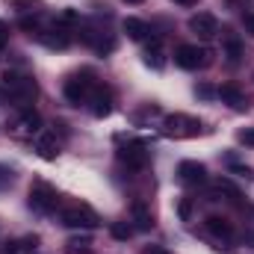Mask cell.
<instances>
[{
    "instance_id": "cell-1",
    "label": "cell",
    "mask_w": 254,
    "mask_h": 254,
    "mask_svg": "<svg viewBox=\"0 0 254 254\" xmlns=\"http://www.w3.org/2000/svg\"><path fill=\"white\" fill-rule=\"evenodd\" d=\"M36 95H39V86H36L33 77L15 74V71L6 74V101H12L15 110H30Z\"/></svg>"
},
{
    "instance_id": "cell-2",
    "label": "cell",
    "mask_w": 254,
    "mask_h": 254,
    "mask_svg": "<svg viewBox=\"0 0 254 254\" xmlns=\"http://www.w3.org/2000/svg\"><path fill=\"white\" fill-rule=\"evenodd\" d=\"M95 74L89 71V68H83V71H74V74H68L63 83V95L68 104H74V107H80V104H86L89 101V95L95 92Z\"/></svg>"
},
{
    "instance_id": "cell-3",
    "label": "cell",
    "mask_w": 254,
    "mask_h": 254,
    "mask_svg": "<svg viewBox=\"0 0 254 254\" xmlns=\"http://www.w3.org/2000/svg\"><path fill=\"white\" fill-rule=\"evenodd\" d=\"M198 133H201V122L187 113H175L163 119V136L169 139H195Z\"/></svg>"
},
{
    "instance_id": "cell-4",
    "label": "cell",
    "mask_w": 254,
    "mask_h": 254,
    "mask_svg": "<svg viewBox=\"0 0 254 254\" xmlns=\"http://www.w3.org/2000/svg\"><path fill=\"white\" fill-rule=\"evenodd\" d=\"M60 222H63L65 228H83V231H92V228H98V213L89 207V204H71V207H65L63 213H60Z\"/></svg>"
},
{
    "instance_id": "cell-5",
    "label": "cell",
    "mask_w": 254,
    "mask_h": 254,
    "mask_svg": "<svg viewBox=\"0 0 254 254\" xmlns=\"http://www.w3.org/2000/svg\"><path fill=\"white\" fill-rule=\"evenodd\" d=\"M57 204H60V195H57V190L48 181H33V187H30V210L54 213Z\"/></svg>"
},
{
    "instance_id": "cell-6",
    "label": "cell",
    "mask_w": 254,
    "mask_h": 254,
    "mask_svg": "<svg viewBox=\"0 0 254 254\" xmlns=\"http://www.w3.org/2000/svg\"><path fill=\"white\" fill-rule=\"evenodd\" d=\"M119 163L133 169V172H142L148 166V151H145V142H127L125 148H119Z\"/></svg>"
},
{
    "instance_id": "cell-7",
    "label": "cell",
    "mask_w": 254,
    "mask_h": 254,
    "mask_svg": "<svg viewBox=\"0 0 254 254\" xmlns=\"http://www.w3.org/2000/svg\"><path fill=\"white\" fill-rule=\"evenodd\" d=\"M86 104H89V110H92V116H95V119H107V116L113 113V104H116V101H113V89L98 83Z\"/></svg>"
},
{
    "instance_id": "cell-8",
    "label": "cell",
    "mask_w": 254,
    "mask_h": 254,
    "mask_svg": "<svg viewBox=\"0 0 254 254\" xmlns=\"http://www.w3.org/2000/svg\"><path fill=\"white\" fill-rule=\"evenodd\" d=\"M175 63L181 65V68H187V71H195L198 65H207V51H201L198 45H181L178 51H175Z\"/></svg>"
},
{
    "instance_id": "cell-9",
    "label": "cell",
    "mask_w": 254,
    "mask_h": 254,
    "mask_svg": "<svg viewBox=\"0 0 254 254\" xmlns=\"http://www.w3.org/2000/svg\"><path fill=\"white\" fill-rule=\"evenodd\" d=\"M178 181H181L184 187H201V184L207 181V169H204L201 163H195V160H184V163L178 166Z\"/></svg>"
},
{
    "instance_id": "cell-10",
    "label": "cell",
    "mask_w": 254,
    "mask_h": 254,
    "mask_svg": "<svg viewBox=\"0 0 254 254\" xmlns=\"http://www.w3.org/2000/svg\"><path fill=\"white\" fill-rule=\"evenodd\" d=\"M190 30L195 36H201V39H213V36L219 33V21H216V15H210V12H198V15L190 18Z\"/></svg>"
},
{
    "instance_id": "cell-11",
    "label": "cell",
    "mask_w": 254,
    "mask_h": 254,
    "mask_svg": "<svg viewBox=\"0 0 254 254\" xmlns=\"http://www.w3.org/2000/svg\"><path fill=\"white\" fill-rule=\"evenodd\" d=\"M216 95L222 98V104H231L234 110H249V98H246V92L237 83H222Z\"/></svg>"
},
{
    "instance_id": "cell-12",
    "label": "cell",
    "mask_w": 254,
    "mask_h": 254,
    "mask_svg": "<svg viewBox=\"0 0 254 254\" xmlns=\"http://www.w3.org/2000/svg\"><path fill=\"white\" fill-rule=\"evenodd\" d=\"M36 154L42 157V160H57L60 157V139H57V133H42V136H36Z\"/></svg>"
},
{
    "instance_id": "cell-13",
    "label": "cell",
    "mask_w": 254,
    "mask_h": 254,
    "mask_svg": "<svg viewBox=\"0 0 254 254\" xmlns=\"http://www.w3.org/2000/svg\"><path fill=\"white\" fill-rule=\"evenodd\" d=\"M21 116H18V122H12V130H18V133H39L42 130V116L30 107V110H18Z\"/></svg>"
},
{
    "instance_id": "cell-14",
    "label": "cell",
    "mask_w": 254,
    "mask_h": 254,
    "mask_svg": "<svg viewBox=\"0 0 254 254\" xmlns=\"http://www.w3.org/2000/svg\"><path fill=\"white\" fill-rule=\"evenodd\" d=\"M130 213H133V228L136 231H151L154 228V216H151V210H148L145 201H133Z\"/></svg>"
},
{
    "instance_id": "cell-15",
    "label": "cell",
    "mask_w": 254,
    "mask_h": 254,
    "mask_svg": "<svg viewBox=\"0 0 254 254\" xmlns=\"http://www.w3.org/2000/svg\"><path fill=\"white\" fill-rule=\"evenodd\" d=\"M204 228H207L216 240H231V237H234V225H231L225 216H207Z\"/></svg>"
},
{
    "instance_id": "cell-16",
    "label": "cell",
    "mask_w": 254,
    "mask_h": 254,
    "mask_svg": "<svg viewBox=\"0 0 254 254\" xmlns=\"http://www.w3.org/2000/svg\"><path fill=\"white\" fill-rule=\"evenodd\" d=\"M39 39H42V45H48V48H57V51H63V48H68V45H71V36L65 33L63 27H54V30L42 33Z\"/></svg>"
},
{
    "instance_id": "cell-17",
    "label": "cell",
    "mask_w": 254,
    "mask_h": 254,
    "mask_svg": "<svg viewBox=\"0 0 254 254\" xmlns=\"http://www.w3.org/2000/svg\"><path fill=\"white\" fill-rule=\"evenodd\" d=\"M122 30L127 33V39H133V42H142L148 36V24L139 21V18H125L122 21Z\"/></svg>"
},
{
    "instance_id": "cell-18",
    "label": "cell",
    "mask_w": 254,
    "mask_h": 254,
    "mask_svg": "<svg viewBox=\"0 0 254 254\" xmlns=\"http://www.w3.org/2000/svg\"><path fill=\"white\" fill-rule=\"evenodd\" d=\"M145 63L151 68H163L166 65V57H163V39H151L148 51H145Z\"/></svg>"
},
{
    "instance_id": "cell-19",
    "label": "cell",
    "mask_w": 254,
    "mask_h": 254,
    "mask_svg": "<svg viewBox=\"0 0 254 254\" xmlns=\"http://www.w3.org/2000/svg\"><path fill=\"white\" fill-rule=\"evenodd\" d=\"M133 231H136V228H133L130 222H113V225H110L113 240H122V243H127V240L133 237Z\"/></svg>"
},
{
    "instance_id": "cell-20",
    "label": "cell",
    "mask_w": 254,
    "mask_h": 254,
    "mask_svg": "<svg viewBox=\"0 0 254 254\" xmlns=\"http://www.w3.org/2000/svg\"><path fill=\"white\" fill-rule=\"evenodd\" d=\"M65 246H68V249H65L68 254H92L89 252V246H92L89 237H74V240H68Z\"/></svg>"
},
{
    "instance_id": "cell-21",
    "label": "cell",
    "mask_w": 254,
    "mask_h": 254,
    "mask_svg": "<svg viewBox=\"0 0 254 254\" xmlns=\"http://www.w3.org/2000/svg\"><path fill=\"white\" fill-rule=\"evenodd\" d=\"M225 54H228L231 63H237V60L243 57V42H240L237 36H228V39H225Z\"/></svg>"
},
{
    "instance_id": "cell-22",
    "label": "cell",
    "mask_w": 254,
    "mask_h": 254,
    "mask_svg": "<svg viewBox=\"0 0 254 254\" xmlns=\"http://www.w3.org/2000/svg\"><path fill=\"white\" fill-rule=\"evenodd\" d=\"M12 184H15V172L0 163V190H6V187H12Z\"/></svg>"
},
{
    "instance_id": "cell-23",
    "label": "cell",
    "mask_w": 254,
    "mask_h": 254,
    "mask_svg": "<svg viewBox=\"0 0 254 254\" xmlns=\"http://www.w3.org/2000/svg\"><path fill=\"white\" fill-rule=\"evenodd\" d=\"M178 216H181V222H190L192 219V201L190 198H181V204H178Z\"/></svg>"
},
{
    "instance_id": "cell-24",
    "label": "cell",
    "mask_w": 254,
    "mask_h": 254,
    "mask_svg": "<svg viewBox=\"0 0 254 254\" xmlns=\"http://www.w3.org/2000/svg\"><path fill=\"white\" fill-rule=\"evenodd\" d=\"M36 246H39V237H36V234H30V237L18 240V249H21V252H30V249H36Z\"/></svg>"
},
{
    "instance_id": "cell-25",
    "label": "cell",
    "mask_w": 254,
    "mask_h": 254,
    "mask_svg": "<svg viewBox=\"0 0 254 254\" xmlns=\"http://www.w3.org/2000/svg\"><path fill=\"white\" fill-rule=\"evenodd\" d=\"M240 142H243V145H249V148H254V127L240 130Z\"/></svg>"
},
{
    "instance_id": "cell-26",
    "label": "cell",
    "mask_w": 254,
    "mask_h": 254,
    "mask_svg": "<svg viewBox=\"0 0 254 254\" xmlns=\"http://www.w3.org/2000/svg\"><path fill=\"white\" fill-rule=\"evenodd\" d=\"M6 45H9V27L0 21V54L6 51Z\"/></svg>"
},
{
    "instance_id": "cell-27",
    "label": "cell",
    "mask_w": 254,
    "mask_h": 254,
    "mask_svg": "<svg viewBox=\"0 0 254 254\" xmlns=\"http://www.w3.org/2000/svg\"><path fill=\"white\" fill-rule=\"evenodd\" d=\"M243 27H246L249 36H254V12H246V15H243Z\"/></svg>"
},
{
    "instance_id": "cell-28",
    "label": "cell",
    "mask_w": 254,
    "mask_h": 254,
    "mask_svg": "<svg viewBox=\"0 0 254 254\" xmlns=\"http://www.w3.org/2000/svg\"><path fill=\"white\" fill-rule=\"evenodd\" d=\"M234 175H240V178L249 181V178H252V169H249V166H234Z\"/></svg>"
},
{
    "instance_id": "cell-29",
    "label": "cell",
    "mask_w": 254,
    "mask_h": 254,
    "mask_svg": "<svg viewBox=\"0 0 254 254\" xmlns=\"http://www.w3.org/2000/svg\"><path fill=\"white\" fill-rule=\"evenodd\" d=\"M15 6H27L24 12H33V9L39 6V0H15Z\"/></svg>"
},
{
    "instance_id": "cell-30",
    "label": "cell",
    "mask_w": 254,
    "mask_h": 254,
    "mask_svg": "<svg viewBox=\"0 0 254 254\" xmlns=\"http://www.w3.org/2000/svg\"><path fill=\"white\" fill-rule=\"evenodd\" d=\"M195 95H201V98H213V89H210V86H198Z\"/></svg>"
},
{
    "instance_id": "cell-31",
    "label": "cell",
    "mask_w": 254,
    "mask_h": 254,
    "mask_svg": "<svg viewBox=\"0 0 254 254\" xmlns=\"http://www.w3.org/2000/svg\"><path fill=\"white\" fill-rule=\"evenodd\" d=\"M145 254H169V252H166V249H148Z\"/></svg>"
},
{
    "instance_id": "cell-32",
    "label": "cell",
    "mask_w": 254,
    "mask_h": 254,
    "mask_svg": "<svg viewBox=\"0 0 254 254\" xmlns=\"http://www.w3.org/2000/svg\"><path fill=\"white\" fill-rule=\"evenodd\" d=\"M243 240H246V243H252V246H254V231H249V234H246Z\"/></svg>"
},
{
    "instance_id": "cell-33",
    "label": "cell",
    "mask_w": 254,
    "mask_h": 254,
    "mask_svg": "<svg viewBox=\"0 0 254 254\" xmlns=\"http://www.w3.org/2000/svg\"><path fill=\"white\" fill-rule=\"evenodd\" d=\"M175 3H181V6H192V3H198V0H175Z\"/></svg>"
},
{
    "instance_id": "cell-34",
    "label": "cell",
    "mask_w": 254,
    "mask_h": 254,
    "mask_svg": "<svg viewBox=\"0 0 254 254\" xmlns=\"http://www.w3.org/2000/svg\"><path fill=\"white\" fill-rule=\"evenodd\" d=\"M125 3H130V6H139V3H145V0H125Z\"/></svg>"
}]
</instances>
